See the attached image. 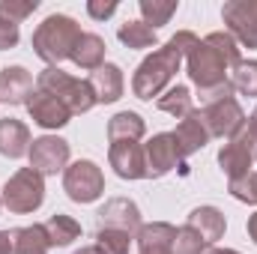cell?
Masks as SVG:
<instances>
[{"label":"cell","instance_id":"obj_25","mask_svg":"<svg viewBox=\"0 0 257 254\" xmlns=\"http://www.w3.org/2000/svg\"><path fill=\"white\" fill-rule=\"evenodd\" d=\"M156 108H159V111H165V114H171V117H177V120H183V117H189V114L194 111L192 90H189V87H183V84L168 87V90L156 99Z\"/></svg>","mask_w":257,"mask_h":254},{"label":"cell","instance_id":"obj_14","mask_svg":"<svg viewBox=\"0 0 257 254\" xmlns=\"http://www.w3.org/2000/svg\"><path fill=\"white\" fill-rule=\"evenodd\" d=\"M108 165L120 180H147V162H144V144H111Z\"/></svg>","mask_w":257,"mask_h":254},{"label":"cell","instance_id":"obj_18","mask_svg":"<svg viewBox=\"0 0 257 254\" xmlns=\"http://www.w3.org/2000/svg\"><path fill=\"white\" fill-rule=\"evenodd\" d=\"M135 239H138V254H174L177 227L168 221H150V224H141Z\"/></svg>","mask_w":257,"mask_h":254},{"label":"cell","instance_id":"obj_30","mask_svg":"<svg viewBox=\"0 0 257 254\" xmlns=\"http://www.w3.org/2000/svg\"><path fill=\"white\" fill-rule=\"evenodd\" d=\"M36 9H39V0H0V18H6L12 24L27 21Z\"/></svg>","mask_w":257,"mask_h":254},{"label":"cell","instance_id":"obj_36","mask_svg":"<svg viewBox=\"0 0 257 254\" xmlns=\"http://www.w3.org/2000/svg\"><path fill=\"white\" fill-rule=\"evenodd\" d=\"M245 230H248V236H251V242L257 245V212H254V215H248V224H245Z\"/></svg>","mask_w":257,"mask_h":254},{"label":"cell","instance_id":"obj_40","mask_svg":"<svg viewBox=\"0 0 257 254\" xmlns=\"http://www.w3.org/2000/svg\"><path fill=\"white\" fill-rule=\"evenodd\" d=\"M254 162H257V150H254Z\"/></svg>","mask_w":257,"mask_h":254},{"label":"cell","instance_id":"obj_19","mask_svg":"<svg viewBox=\"0 0 257 254\" xmlns=\"http://www.w3.org/2000/svg\"><path fill=\"white\" fill-rule=\"evenodd\" d=\"M189 227H192L194 233L206 242V245H215L221 236H224V230H227V218H224V212L218 209V206H194L192 212H189V221H186Z\"/></svg>","mask_w":257,"mask_h":254},{"label":"cell","instance_id":"obj_4","mask_svg":"<svg viewBox=\"0 0 257 254\" xmlns=\"http://www.w3.org/2000/svg\"><path fill=\"white\" fill-rule=\"evenodd\" d=\"M36 90L60 99L72 114H87L90 108H96V96H93L87 78H75V75L63 72L60 66H45L36 78Z\"/></svg>","mask_w":257,"mask_h":254},{"label":"cell","instance_id":"obj_1","mask_svg":"<svg viewBox=\"0 0 257 254\" xmlns=\"http://www.w3.org/2000/svg\"><path fill=\"white\" fill-rule=\"evenodd\" d=\"M239 60H242V48L227 30H215L194 42V48L186 54V72L197 87V93L206 99V105L233 96L230 69Z\"/></svg>","mask_w":257,"mask_h":254},{"label":"cell","instance_id":"obj_31","mask_svg":"<svg viewBox=\"0 0 257 254\" xmlns=\"http://www.w3.org/2000/svg\"><path fill=\"white\" fill-rule=\"evenodd\" d=\"M227 191H230L239 203H251V206H257V171L239 177V180H227Z\"/></svg>","mask_w":257,"mask_h":254},{"label":"cell","instance_id":"obj_39","mask_svg":"<svg viewBox=\"0 0 257 254\" xmlns=\"http://www.w3.org/2000/svg\"><path fill=\"white\" fill-rule=\"evenodd\" d=\"M75 254H102V251H99L96 245H87V248H78V251H75Z\"/></svg>","mask_w":257,"mask_h":254},{"label":"cell","instance_id":"obj_12","mask_svg":"<svg viewBox=\"0 0 257 254\" xmlns=\"http://www.w3.org/2000/svg\"><path fill=\"white\" fill-rule=\"evenodd\" d=\"M27 114H30V120L36 126L45 129V132H57V129L69 126V120H72V111L63 102L48 96V93H42V90H33V96L27 99Z\"/></svg>","mask_w":257,"mask_h":254},{"label":"cell","instance_id":"obj_17","mask_svg":"<svg viewBox=\"0 0 257 254\" xmlns=\"http://www.w3.org/2000/svg\"><path fill=\"white\" fill-rule=\"evenodd\" d=\"M33 75L24 66H6L0 69V102L6 105H27L33 96Z\"/></svg>","mask_w":257,"mask_h":254},{"label":"cell","instance_id":"obj_32","mask_svg":"<svg viewBox=\"0 0 257 254\" xmlns=\"http://www.w3.org/2000/svg\"><path fill=\"white\" fill-rule=\"evenodd\" d=\"M209 248L197 233H194L189 224L177 227V239H174V254H203Z\"/></svg>","mask_w":257,"mask_h":254},{"label":"cell","instance_id":"obj_28","mask_svg":"<svg viewBox=\"0 0 257 254\" xmlns=\"http://www.w3.org/2000/svg\"><path fill=\"white\" fill-rule=\"evenodd\" d=\"M230 84H233V93L257 99V60H239L230 69Z\"/></svg>","mask_w":257,"mask_h":254},{"label":"cell","instance_id":"obj_27","mask_svg":"<svg viewBox=\"0 0 257 254\" xmlns=\"http://www.w3.org/2000/svg\"><path fill=\"white\" fill-rule=\"evenodd\" d=\"M138 9H141V21H144L147 27L159 30V27H165V24L177 15L180 3H177V0H141Z\"/></svg>","mask_w":257,"mask_h":254},{"label":"cell","instance_id":"obj_35","mask_svg":"<svg viewBox=\"0 0 257 254\" xmlns=\"http://www.w3.org/2000/svg\"><path fill=\"white\" fill-rule=\"evenodd\" d=\"M0 254H12V230H0Z\"/></svg>","mask_w":257,"mask_h":254},{"label":"cell","instance_id":"obj_7","mask_svg":"<svg viewBox=\"0 0 257 254\" xmlns=\"http://www.w3.org/2000/svg\"><path fill=\"white\" fill-rule=\"evenodd\" d=\"M200 114H203V123H206L209 138H227V141H230V138H236V135L245 129V123H248L242 105H239L233 96L209 102Z\"/></svg>","mask_w":257,"mask_h":254},{"label":"cell","instance_id":"obj_9","mask_svg":"<svg viewBox=\"0 0 257 254\" xmlns=\"http://www.w3.org/2000/svg\"><path fill=\"white\" fill-rule=\"evenodd\" d=\"M221 21L239 48H257V0H227L221 6Z\"/></svg>","mask_w":257,"mask_h":254},{"label":"cell","instance_id":"obj_21","mask_svg":"<svg viewBox=\"0 0 257 254\" xmlns=\"http://www.w3.org/2000/svg\"><path fill=\"white\" fill-rule=\"evenodd\" d=\"M144 135H147V123L135 111H120L108 120V141L111 144H126V141L138 144Z\"/></svg>","mask_w":257,"mask_h":254},{"label":"cell","instance_id":"obj_16","mask_svg":"<svg viewBox=\"0 0 257 254\" xmlns=\"http://www.w3.org/2000/svg\"><path fill=\"white\" fill-rule=\"evenodd\" d=\"M171 135H174V141H177V150H180V156H183V159L194 156L197 150H203V147L209 144V132H206L203 114H200L197 108H194L189 117H183Z\"/></svg>","mask_w":257,"mask_h":254},{"label":"cell","instance_id":"obj_38","mask_svg":"<svg viewBox=\"0 0 257 254\" xmlns=\"http://www.w3.org/2000/svg\"><path fill=\"white\" fill-rule=\"evenodd\" d=\"M203 254H239V251L236 248H215V245H209Z\"/></svg>","mask_w":257,"mask_h":254},{"label":"cell","instance_id":"obj_23","mask_svg":"<svg viewBox=\"0 0 257 254\" xmlns=\"http://www.w3.org/2000/svg\"><path fill=\"white\" fill-rule=\"evenodd\" d=\"M51 242L42 224H27L12 230V254H48Z\"/></svg>","mask_w":257,"mask_h":254},{"label":"cell","instance_id":"obj_6","mask_svg":"<svg viewBox=\"0 0 257 254\" xmlns=\"http://www.w3.org/2000/svg\"><path fill=\"white\" fill-rule=\"evenodd\" d=\"M63 191L75 203H96L105 194V174L93 159H78L63 171Z\"/></svg>","mask_w":257,"mask_h":254},{"label":"cell","instance_id":"obj_24","mask_svg":"<svg viewBox=\"0 0 257 254\" xmlns=\"http://www.w3.org/2000/svg\"><path fill=\"white\" fill-rule=\"evenodd\" d=\"M42 227H45V236H48L51 248H66L81 236V224L72 215H63V212H54Z\"/></svg>","mask_w":257,"mask_h":254},{"label":"cell","instance_id":"obj_2","mask_svg":"<svg viewBox=\"0 0 257 254\" xmlns=\"http://www.w3.org/2000/svg\"><path fill=\"white\" fill-rule=\"evenodd\" d=\"M194 42H197V36L192 30H180L162 48L147 54L132 75V93L141 102H153V96H162L168 90V84L174 81V75L180 72V66L186 63V54L194 48Z\"/></svg>","mask_w":257,"mask_h":254},{"label":"cell","instance_id":"obj_11","mask_svg":"<svg viewBox=\"0 0 257 254\" xmlns=\"http://www.w3.org/2000/svg\"><path fill=\"white\" fill-rule=\"evenodd\" d=\"M144 162H147V180H162L165 174H171L183 156L177 150V141L171 132H159L144 144Z\"/></svg>","mask_w":257,"mask_h":254},{"label":"cell","instance_id":"obj_5","mask_svg":"<svg viewBox=\"0 0 257 254\" xmlns=\"http://www.w3.org/2000/svg\"><path fill=\"white\" fill-rule=\"evenodd\" d=\"M0 200L15 215H30L45 203V177L33 168H18L0 189Z\"/></svg>","mask_w":257,"mask_h":254},{"label":"cell","instance_id":"obj_34","mask_svg":"<svg viewBox=\"0 0 257 254\" xmlns=\"http://www.w3.org/2000/svg\"><path fill=\"white\" fill-rule=\"evenodd\" d=\"M18 39H21V30H18V24H12V21L0 18V51H9V48H15V45H18Z\"/></svg>","mask_w":257,"mask_h":254},{"label":"cell","instance_id":"obj_37","mask_svg":"<svg viewBox=\"0 0 257 254\" xmlns=\"http://www.w3.org/2000/svg\"><path fill=\"white\" fill-rule=\"evenodd\" d=\"M245 129L251 132V138H254V141H257V108H254V111H251V117H248V123H245Z\"/></svg>","mask_w":257,"mask_h":254},{"label":"cell","instance_id":"obj_8","mask_svg":"<svg viewBox=\"0 0 257 254\" xmlns=\"http://www.w3.org/2000/svg\"><path fill=\"white\" fill-rule=\"evenodd\" d=\"M69 156H72V147L69 141L57 138V135H42V138H33L30 144V168L42 177H54L69 168Z\"/></svg>","mask_w":257,"mask_h":254},{"label":"cell","instance_id":"obj_33","mask_svg":"<svg viewBox=\"0 0 257 254\" xmlns=\"http://www.w3.org/2000/svg\"><path fill=\"white\" fill-rule=\"evenodd\" d=\"M117 9H120L117 0H87V15H90L93 21H105V18H111Z\"/></svg>","mask_w":257,"mask_h":254},{"label":"cell","instance_id":"obj_10","mask_svg":"<svg viewBox=\"0 0 257 254\" xmlns=\"http://www.w3.org/2000/svg\"><path fill=\"white\" fill-rule=\"evenodd\" d=\"M254 150H257V141L251 138L248 129H242L236 138H230L218 150V168L227 174V180H239V177L251 174V168H254Z\"/></svg>","mask_w":257,"mask_h":254},{"label":"cell","instance_id":"obj_22","mask_svg":"<svg viewBox=\"0 0 257 254\" xmlns=\"http://www.w3.org/2000/svg\"><path fill=\"white\" fill-rule=\"evenodd\" d=\"M105 51H108V45H105V39L99 33H84L78 39L75 51H72V63L87 69V72H93V69L105 66Z\"/></svg>","mask_w":257,"mask_h":254},{"label":"cell","instance_id":"obj_13","mask_svg":"<svg viewBox=\"0 0 257 254\" xmlns=\"http://www.w3.org/2000/svg\"><path fill=\"white\" fill-rule=\"evenodd\" d=\"M99 221L102 227H111V230H123L128 236H135L141 230V209L135 200L128 197H111L102 209H99Z\"/></svg>","mask_w":257,"mask_h":254},{"label":"cell","instance_id":"obj_15","mask_svg":"<svg viewBox=\"0 0 257 254\" xmlns=\"http://www.w3.org/2000/svg\"><path fill=\"white\" fill-rule=\"evenodd\" d=\"M87 84H90V90L96 96V105H114L123 96V90H126L123 69L117 63H105V66H99V69H93L90 78H87Z\"/></svg>","mask_w":257,"mask_h":254},{"label":"cell","instance_id":"obj_41","mask_svg":"<svg viewBox=\"0 0 257 254\" xmlns=\"http://www.w3.org/2000/svg\"><path fill=\"white\" fill-rule=\"evenodd\" d=\"M0 206H3V200H0Z\"/></svg>","mask_w":257,"mask_h":254},{"label":"cell","instance_id":"obj_29","mask_svg":"<svg viewBox=\"0 0 257 254\" xmlns=\"http://www.w3.org/2000/svg\"><path fill=\"white\" fill-rule=\"evenodd\" d=\"M132 239H135V236H128V233H123V230L99 227V233H96V248H99L102 254H128Z\"/></svg>","mask_w":257,"mask_h":254},{"label":"cell","instance_id":"obj_3","mask_svg":"<svg viewBox=\"0 0 257 254\" xmlns=\"http://www.w3.org/2000/svg\"><path fill=\"white\" fill-rule=\"evenodd\" d=\"M81 36H84V30L72 15L54 12L33 30L30 45L39 60H45L48 66H60L63 60H72V51Z\"/></svg>","mask_w":257,"mask_h":254},{"label":"cell","instance_id":"obj_26","mask_svg":"<svg viewBox=\"0 0 257 254\" xmlns=\"http://www.w3.org/2000/svg\"><path fill=\"white\" fill-rule=\"evenodd\" d=\"M117 39L126 45V48H135V51H144V48H156L159 45V36L153 27H147L144 21H123L117 27Z\"/></svg>","mask_w":257,"mask_h":254},{"label":"cell","instance_id":"obj_20","mask_svg":"<svg viewBox=\"0 0 257 254\" xmlns=\"http://www.w3.org/2000/svg\"><path fill=\"white\" fill-rule=\"evenodd\" d=\"M30 129L27 123L15 120V117H3L0 120V156L6 159H24L30 153Z\"/></svg>","mask_w":257,"mask_h":254}]
</instances>
